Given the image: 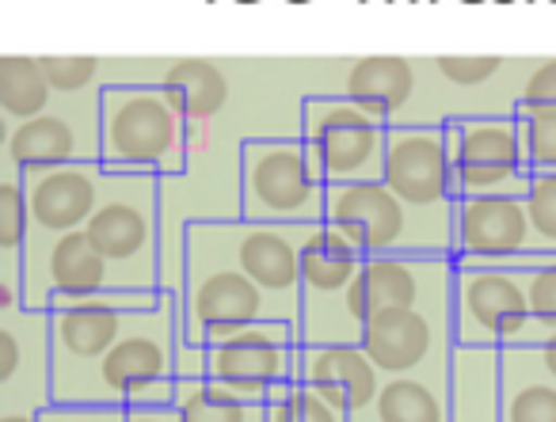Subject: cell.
I'll return each instance as SVG.
<instances>
[{
  "label": "cell",
  "instance_id": "484cf974",
  "mask_svg": "<svg viewBox=\"0 0 556 422\" xmlns=\"http://www.w3.org/2000/svg\"><path fill=\"white\" fill-rule=\"evenodd\" d=\"M351 422H450V366L386 376L378 396L351 414Z\"/></svg>",
  "mask_w": 556,
  "mask_h": 422
},
{
  "label": "cell",
  "instance_id": "ac0fdd59",
  "mask_svg": "<svg viewBox=\"0 0 556 422\" xmlns=\"http://www.w3.org/2000/svg\"><path fill=\"white\" fill-rule=\"evenodd\" d=\"M103 92V88H100ZM100 92L58 95L50 111L4 130L0 156L24 171L73 161H100Z\"/></svg>",
  "mask_w": 556,
  "mask_h": 422
},
{
  "label": "cell",
  "instance_id": "ffe728a7",
  "mask_svg": "<svg viewBox=\"0 0 556 422\" xmlns=\"http://www.w3.org/2000/svg\"><path fill=\"white\" fill-rule=\"evenodd\" d=\"M538 252L526 194H465L454 209V259L507 263Z\"/></svg>",
  "mask_w": 556,
  "mask_h": 422
},
{
  "label": "cell",
  "instance_id": "d590c367",
  "mask_svg": "<svg viewBox=\"0 0 556 422\" xmlns=\"http://www.w3.org/2000/svg\"><path fill=\"white\" fill-rule=\"evenodd\" d=\"M507 69V57H434V73L454 88H480Z\"/></svg>",
  "mask_w": 556,
  "mask_h": 422
},
{
  "label": "cell",
  "instance_id": "5b68a950",
  "mask_svg": "<svg viewBox=\"0 0 556 422\" xmlns=\"http://www.w3.org/2000/svg\"><path fill=\"white\" fill-rule=\"evenodd\" d=\"M328 176L302 133L240 141V217L248 221L320 225Z\"/></svg>",
  "mask_w": 556,
  "mask_h": 422
},
{
  "label": "cell",
  "instance_id": "83f0119b",
  "mask_svg": "<svg viewBox=\"0 0 556 422\" xmlns=\"http://www.w3.org/2000/svg\"><path fill=\"white\" fill-rule=\"evenodd\" d=\"M500 422H556V376L538 346H503Z\"/></svg>",
  "mask_w": 556,
  "mask_h": 422
},
{
  "label": "cell",
  "instance_id": "6da1fadb",
  "mask_svg": "<svg viewBox=\"0 0 556 422\" xmlns=\"http://www.w3.org/2000/svg\"><path fill=\"white\" fill-rule=\"evenodd\" d=\"M260 320H278L275 305L232 259L225 221L194 217L187 225V282L179 293L176 346L206 350L210 343Z\"/></svg>",
  "mask_w": 556,
  "mask_h": 422
},
{
  "label": "cell",
  "instance_id": "60d3db41",
  "mask_svg": "<svg viewBox=\"0 0 556 422\" xmlns=\"http://www.w3.org/2000/svg\"><path fill=\"white\" fill-rule=\"evenodd\" d=\"M0 422H39V411H0Z\"/></svg>",
  "mask_w": 556,
  "mask_h": 422
},
{
  "label": "cell",
  "instance_id": "9c48e42d",
  "mask_svg": "<svg viewBox=\"0 0 556 422\" xmlns=\"http://www.w3.org/2000/svg\"><path fill=\"white\" fill-rule=\"evenodd\" d=\"M302 138L313 145L328 183H358L386 176L389 123L340 92L302 100Z\"/></svg>",
  "mask_w": 556,
  "mask_h": 422
},
{
  "label": "cell",
  "instance_id": "52a82bcc",
  "mask_svg": "<svg viewBox=\"0 0 556 422\" xmlns=\"http://www.w3.org/2000/svg\"><path fill=\"white\" fill-rule=\"evenodd\" d=\"M454 263V343L500 350L545 343L548 331L533 316L522 270L500 263Z\"/></svg>",
  "mask_w": 556,
  "mask_h": 422
},
{
  "label": "cell",
  "instance_id": "ab89813d",
  "mask_svg": "<svg viewBox=\"0 0 556 422\" xmlns=\"http://www.w3.org/2000/svg\"><path fill=\"white\" fill-rule=\"evenodd\" d=\"M538 350H541V361H545V369H548V373L556 376V328L548 331V338H545V343L538 346Z\"/></svg>",
  "mask_w": 556,
  "mask_h": 422
},
{
  "label": "cell",
  "instance_id": "e575fe53",
  "mask_svg": "<svg viewBox=\"0 0 556 422\" xmlns=\"http://www.w3.org/2000/svg\"><path fill=\"white\" fill-rule=\"evenodd\" d=\"M526 206H530L538 247L541 252H556V171H533Z\"/></svg>",
  "mask_w": 556,
  "mask_h": 422
},
{
  "label": "cell",
  "instance_id": "e0dca14e",
  "mask_svg": "<svg viewBox=\"0 0 556 422\" xmlns=\"http://www.w3.org/2000/svg\"><path fill=\"white\" fill-rule=\"evenodd\" d=\"M363 346L386 376L446 369L454 358V300L446 305L381 308L366 320Z\"/></svg>",
  "mask_w": 556,
  "mask_h": 422
},
{
  "label": "cell",
  "instance_id": "9a60e30c",
  "mask_svg": "<svg viewBox=\"0 0 556 422\" xmlns=\"http://www.w3.org/2000/svg\"><path fill=\"white\" fill-rule=\"evenodd\" d=\"M225 229H229L232 259L267 293L278 320L302 328V252L313 236V225L229 217Z\"/></svg>",
  "mask_w": 556,
  "mask_h": 422
},
{
  "label": "cell",
  "instance_id": "b9f144b4",
  "mask_svg": "<svg viewBox=\"0 0 556 422\" xmlns=\"http://www.w3.org/2000/svg\"><path fill=\"white\" fill-rule=\"evenodd\" d=\"M244 4H255V0H244Z\"/></svg>",
  "mask_w": 556,
  "mask_h": 422
},
{
  "label": "cell",
  "instance_id": "ba28073f",
  "mask_svg": "<svg viewBox=\"0 0 556 422\" xmlns=\"http://www.w3.org/2000/svg\"><path fill=\"white\" fill-rule=\"evenodd\" d=\"M164 290H108L80 300L50 305V335H54V399H70V392L92 373V366L118 343L130 323L134 308H153Z\"/></svg>",
  "mask_w": 556,
  "mask_h": 422
},
{
  "label": "cell",
  "instance_id": "4dcf8cb0",
  "mask_svg": "<svg viewBox=\"0 0 556 422\" xmlns=\"http://www.w3.org/2000/svg\"><path fill=\"white\" fill-rule=\"evenodd\" d=\"M263 422H351V414L340 411L336 404H328L305 381H290L267 396Z\"/></svg>",
  "mask_w": 556,
  "mask_h": 422
},
{
  "label": "cell",
  "instance_id": "8d00e7d4",
  "mask_svg": "<svg viewBox=\"0 0 556 422\" xmlns=\"http://www.w3.org/2000/svg\"><path fill=\"white\" fill-rule=\"evenodd\" d=\"M548 103H556V57L533 65L515 95V107H548Z\"/></svg>",
  "mask_w": 556,
  "mask_h": 422
},
{
  "label": "cell",
  "instance_id": "d6986e66",
  "mask_svg": "<svg viewBox=\"0 0 556 422\" xmlns=\"http://www.w3.org/2000/svg\"><path fill=\"white\" fill-rule=\"evenodd\" d=\"M54 399L50 308H0V411H47Z\"/></svg>",
  "mask_w": 556,
  "mask_h": 422
},
{
  "label": "cell",
  "instance_id": "f546056e",
  "mask_svg": "<svg viewBox=\"0 0 556 422\" xmlns=\"http://www.w3.org/2000/svg\"><path fill=\"white\" fill-rule=\"evenodd\" d=\"M176 407L184 422H263V404H248L210 376H179Z\"/></svg>",
  "mask_w": 556,
  "mask_h": 422
},
{
  "label": "cell",
  "instance_id": "277c9868",
  "mask_svg": "<svg viewBox=\"0 0 556 422\" xmlns=\"http://www.w3.org/2000/svg\"><path fill=\"white\" fill-rule=\"evenodd\" d=\"M96 252L108 259L118 290H164V183L141 171H108V187L85 225Z\"/></svg>",
  "mask_w": 556,
  "mask_h": 422
},
{
  "label": "cell",
  "instance_id": "44dd1931",
  "mask_svg": "<svg viewBox=\"0 0 556 422\" xmlns=\"http://www.w3.org/2000/svg\"><path fill=\"white\" fill-rule=\"evenodd\" d=\"M118 290L115 274H111L108 259L96 252V244L88 240L85 229L65 232L50 244V252L42 255L39 270L27 274V305L31 308H50L54 300H80L96 297V293Z\"/></svg>",
  "mask_w": 556,
  "mask_h": 422
},
{
  "label": "cell",
  "instance_id": "f1b7e54d",
  "mask_svg": "<svg viewBox=\"0 0 556 422\" xmlns=\"http://www.w3.org/2000/svg\"><path fill=\"white\" fill-rule=\"evenodd\" d=\"M58 103V92L50 88L39 57L9 54L0 57V123L4 130L20 123H31L42 111Z\"/></svg>",
  "mask_w": 556,
  "mask_h": 422
},
{
  "label": "cell",
  "instance_id": "d6a6232c",
  "mask_svg": "<svg viewBox=\"0 0 556 422\" xmlns=\"http://www.w3.org/2000/svg\"><path fill=\"white\" fill-rule=\"evenodd\" d=\"M500 267L522 270L526 274V290H530V305L533 316L541 320V328L553 331L556 328V252H526L515 259L500 263Z\"/></svg>",
  "mask_w": 556,
  "mask_h": 422
},
{
  "label": "cell",
  "instance_id": "cb8c5ba5",
  "mask_svg": "<svg viewBox=\"0 0 556 422\" xmlns=\"http://www.w3.org/2000/svg\"><path fill=\"white\" fill-rule=\"evenodd\" d=\"M27 183L24 168L0 156V308L27 305Z\"/></svg>",
  "mask_w": 556,
  "mask_h": 422
},
{
  "label": "cell",
  "instance_id": "74e56055",
  "mask_svg": "<svg viewBox=\"0 0 556 422\" xmlns=\"http://www.w3.org/2000/svg\"><path fill=\"white\" fill-rule=\"evenodd\" d=\"M39 422H126V407L118 404H50L39 411Z\"/></svg>",
  "mask_w": 556,
  "mask_h": 422
},
{
  "label": "cell",
  "instance_id": "836d02e7",
  "mask_svg": "<svg viewBox=\"0 0 556 422\" xmlns=\"http://www.w3.org/2000/svg\"><path fill=\"white\" fill-rule=\"evenodd\" d=\"M522 133L526 161L533 171H556V103L548 107H510Z\"/></svg>",
  "mask_w": 556,
  "mask_h": 422
},
{
  "label": "cell",
  "instance_id": "2e32d148",
  "mask_svg": "<svg viewBox=\"0 0 556 422\" xmlns=\"http://www.w3.org/2000/svg\"><path fill=\"white\" fill-rule=\"evenodd\" d=\"M386 179L412 209L431 217H454L457 209V171L446 145L442 123H401L389 126Z\"/></svg>",
  "mask_w": 556,
  "mask_h": 422
},
{
  "label": "cell",
  "instance_id": "5bb4252c",
  "mask_svg": "<svg viewBox=\"0 0 556 422\" xmlns=\"http://www.w3.org/2000/svg\"><path fill=\"white\" fill-rule=\"evenodd\" d=\"M27 183V214H31V236H27V274H35L42 255L58 236L77 232L96 214L108 187V168L100 161H73L54 168L24 171ZM27 297V293H24Z\"/></svg>",
  "mask_w": 556,
  "mask_h": 422
},
{
  "label": "cell",
  "instance_id": "1f68e13d",
  "mask_svg": "<svg viewBox=\"0 0 556 422\" xmlns=\"http://www.w3.org/2000/svg\"><path fill=\"white\" fill-rule=\"evenodd\" d=\"M42 73H47L50 88L58 95H85V92H100V88L115 85V77H108L115 69V62H103V57H58L47 54L39 57Z\"/></svg>",
  "mask_w": 556,
  "mask_h": 422
},
{
  "label": "cell",
  "instance_id": "8992f818",
  "mask_svg": "<svg viewBox=\"0 0 556 422\" xmlns=\"http://www.w3.org/2000/svg\"><path fill=\"white\" fill-rule=\"evenodd\" d=\"M325 225L348 236L363 255L434 252L454 255V217H431L412 209L386 179L328 183Z\"/></svg>",
  "mask_w": 556,
  "mask_h": 422
},
{
  "label": "cell",
  "instance_id": "f35d334b",
  "mask_svg": "<svg viewBox=\"0 0 556 422\" xmlns=\"http://www.w3.org/2000/svg\"><path fill=\"white\" fill-rule=\"evenodd\" d=\"M126 422H184L176 404H130Z\"/></svg>",
  "mask_w": 556,
  "mask_h": 422
},
{
  "label": "cell",
  "instance_id": "4316f807",
  "mask_svg": "<svg viewBox=\"0 0 556 422\" xmlns=\"http://www.w3.org/2000/svg\"><path fill=\"white\" fill-rule=\"evenodd\" d=\"M340 95L363 103L389 126L408 123L404 111L416 100V65L408 57H358L343 73Z\"/></svg>",
  "mask_w": 556,
  "mask_h": 422
},
{
  "label": "cell",
  "instance_id": "4fadbf2b",
  "mask_svg": "<svg viewBox=\"0 0 556 422\" xmlns=\"http://www.w3.org/2000/svg\"><path fill=\"white\" fill-rule=\"evenodd\" d=\"M454 255L434 252H389L366 255L355 285L348 293V312L363 331L366 320L381 308L446 305L454 300Z\"/></svg>",
  "mask_w": 556,
  "mask_h": 422
},
{
  "label": "cell",
  "instance_id": "7c38bea8",
  "mask_svg": "<svg viewBox=\"0 0 556 422\" xmlns=\"http://www.w3.org/2000/svg\"><path fill=\"white\" fill-rule=\"evenodd\" d=\"M302 328L290 320H260L206 346V376L248 404H267L282 384L298 381Z\"/></svg>",
  "mask_w": 556,
  "mask_h": 422
},
{
  "label": "cell",
  "instance_id": "603a6c76",
  "mask_svg": "<svg viewBox=\"0 0 556 422\" xmlns=\"http://www.w3.org/2000/svg\"><path fill=\"white\" fill-rule=\"evenodd\" d=\"M156 85L168 95V103L179 111L187 123L191 138L206 133L217 115H225L232 100V80L225 65L206 62V57H184V62H168L156 73Z\"/></svg>",
  "mask_w": 556,
  "mask_h": 422
},
{
  "label": "cell",
  "instance_id": "7402d4cb",
  "mask_svg": "<svg viewBox=\"0 0 556 422\" xmlns=\"http://www.w3.org/2000/svg\"><path fill=\"white\" fill-rule=\"evenodd\" d=\"M298 381H305L313 392L336 404L340 411L355 414L378 396L381 373L363 343H302L298 358Z\"/></svg>",
  "mask_w": 556,
  "mask_h": 422
},
{
  "label": "cell",
  "instance_id": "8fae6325",
  "mask_svg": "<svg viewBox=\"0 0 556 422\" xmlns=\"http://www.w3.org/2000/svg\"><path fill=\"white\" fill-rule=\"evenodd\" d=\"M366 255L332 225H313L302 252V343H363L348 312V293Z\"/></svg>",
  "mask_w": 556,
  "mask_h": 422
},
{
  "label": "cell",
  "instance_id": "3957f363",
  "mask_svg": "<svg viewBox=\"0 0 556 422\" xmlns=\"http://www.w3.org/2000/svg\"><path fill=\"white\" fill-rule=\"evenodd\" d=\"M100 164L161 179L191 168V130L156 80H115L100 92Z\"/></svg>",
  "mask_w": 556,
  "mask_h": 422
},
{
  "label": "cell",
  "instance_id": "7a4b0ae2",
  "mask_svg": "<svg viewBox=\"0 0 556 422\" xmlns=\"http://www.w3.org/2000/svg\"><path fill=\"white\" fill-rule=\"evenodd\" d=\"M179 297L164 290L153 308H134L118 343L62 404H176Z\"/></svg>",
  "mask_w": 556,
  "mask_h": 422
},
{
  "label": "cell",
  "instance_id": "d4e9b609",
  "mask_svg": "<svg viewBox=\"0 0 556 422\" xmlns=\"http://www.w3.org/2000/svg\"><path fill=\"white\" fill-rule=\"evenodd\" d=\"M503 350L500 346H454L450 358V422H500Z\"/></svg>",
  "mask_w": 556,
  "mask_h": 422
},
{
  "label": "cell",
  "instance_id": "30bf717a",
  "mask_svg": "<svg viewBox=\"0 0 556 422\" xmlns=\"http://www.w3.org/2000/svg\"><path fill=\"white\" fill-rule=\"evenodd\" d=\"M446 145L454 156L457 191L465 194H526L533 168L526 161L515 111H477L446 118Z\"/></svg>",
  "mask_w": 556,
  "mask_h": 422
}]
</instances>
